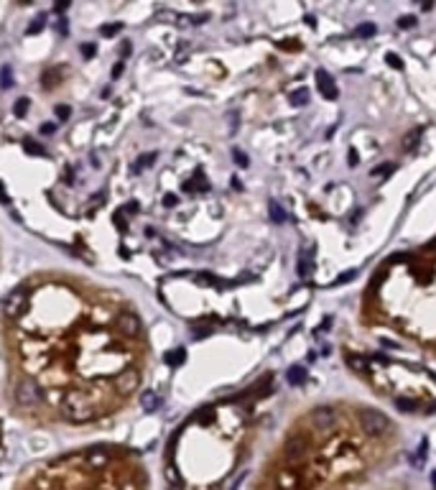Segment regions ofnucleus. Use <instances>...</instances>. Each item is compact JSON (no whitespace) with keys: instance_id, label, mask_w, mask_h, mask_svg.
<instances>
[{"instance_id":"1","label":"nucleus","mask_w":436,"mask_h":490,"mask_svg":"<svg viewBox=\"0 0 436 490\" xmlns=\"http://www.w3.org/2000/svg\"><path fill=\"white\" fill-rule=\"evenodd\" d=\"M61 414H64L69 421H74V424H82V421L95 419V406H92V401H90L85 393L71 391V393H66V398H64Z\"/></svg>"},{"instance_id":"2","label":"nucleus","mask_w":436,"mask_h":490,"mask_svg":"<svg viewBox=\"0 0 436 490\" xmlns=\"http://www.w3.org/2000/svg\"><path fill=\"white\" fill-rule=\"evenodd\" d=\"M360 426L368 437H385L390 432V419L380 411H375V408H360Z\"/></svg>"},{"instance_id":"3","label":"nucleus","mask_w":436,"mask_h":490,"mask_svg":"<svg viewBox=\"0 0 436 490\" xmlns=\"http://www.w3.org/2000/svg\"><path fill=\"white\" fill-rule=\"evenodd\" d=\"M16 403L18 406H23V408H28V406H36L38 403V386L33 383V381H21L18 386H16Z\"/></svg>"},{"instance_id":"4","label":"nucleus","mask_w":436,"mask_h":490,"mask_svg":"<svg viewBox=\"0 0 436 490\" xmlns=\"http://www.w3.org/2000/svg\"><path fill=\"white\" fill-rule=\"evenodd\" d=\"M117 330H120V335H125V337H138L143 332V322L135 312H123L120 317H117Z\"/></svg>"},{"instance_id":"5","label":"nucleus","mask_w":436,"mask_h":490,"mask_svg":"<svg viewBox=\"0 0 436 490\" xmlns=\"http://www.w3.org/2000/svg\"><path fill=\"white\" fill-rule=\"evenodd\" d=\"M26 307H28V299H26V291H23V289L11 291V294L6 296V301H3V312H6L8 317H21V314L26 312Z\"/></svg>"},{"instance_id":"6","label":"nucleus","mask_w":436,"mask_h":490,"mask_svg":"<svg viewBox=\"0 0 436 490\" xmlns=\"http://www.w3.org/2000/svg\"><path fill=\"white\" fill-rule=\"evenodd\" d=\"M311 421H314V426L316 429H332L334 424H337V414H334V408H329V406H319V408H314L311 411Z\"/></svg>"},{"instance_id":"7","label":"nucleus","mask_w":436,"mask_h":490,"mask_svg":"<svg viewBox=\"0 0 436 490\" xmlns=\"http://www.w3.org/2000/svg\"><path fill=\"white\" fill-rule=\"evenodd\" d=\"M115 386H117V391H123V393L135 391V388L140 386V376H138V371H133V368H125L123 373H117V376H115Z\"/></svg>"},{"instance_id":"8","label":"nucleus","mask_w":436,"mask_h":490,"mask_svg":"<svg viewBox=\"0 0 436 490\" xmlns=\"http://www.w3.org/2000/svg\"><path fill=\"white\" fill-rule=\"evenodd\" d=\"M309 449V439L304 434H294L288 442H286V457L294 462V460H301Z\"/></svg>"},{"instance_id":"9","label":"nucleus","mask_w":436,"mask_h":490,"mask_svg":"<svg viewBox=\"0 0 436 490\" xmlns=\"http://www.w3.org/2000/svg\"><path fill=\"white\" fill-rule=\"evenodd\" d=\"M316 87H319V92L327 97V100H337V85H334V79L329 77V72L327 69H316Z\"/></svg>"},{"instance_id":"10","label":"nucleus","mask_w":436,"mask_h":490,"mask_svg":"<svg viewBox=\"0 0 436 490\" xmlns=\"http://www.w3.org/2000/svg\"><path fill=\"white\" fill-rule=\"evenodd\" d=\"M164 477H166V490H181L184 487V480L179 477V470L174 467V462H169L164 467Z\"/></svg>"},{"instance_id":"11","label":"nucleus","mask_w":436,"mask_h":490,"mask_svg":"<svg viewBox=\"0 0 436 490\" xmlns=\"http://www.w3.org/2000/svg\"><path fill=\"white\" fill-rule=\"evenodd\" d=\"M107 460H110V452H107V449H102V447H95V449H90V452H87V465L90 467H105Z\"/></svg>"},{"instance_id":"12","label":"nucleus","mask_w":436,"mask_h":490,"mask_svg":"<svg viewBox=\"0 0 436 490\" xmlns=\"http://www.w3.org/2000/svg\"><path fill=\"white\" fill-rule=\"evenodd\" d=\"M278 487H281V490H299V477H296L294 472L286 470V472L278 475Z\"/></svg>"},{"instance_id":"13","label":"nucleus","mask_w":436,"mask_h":490,"mask_svg":"<svg viewBox=\"0 0 436 490\" xmlns=\"http://www.w3.org/2000/svg\"><path fill=\"white\" fill-rule=\"evenodd\" d=\"M286 378H288V383H291V386H301V383L306 381V368H301V365H294L291 371L286 373Z\"/></svg>"},{"instance_id":"14","label":"nucleus","mask_w":436,"mask_h":490,"mask_svg":"<svg viewBox=\"0 0 436 490\" xmlns=\"http://www.w3.org/2000/svg\"><path fill=\"white\" fill-rule=\"evenodd\" d=\"M268 215H270V220L275 222V225H281V222H286V210L281 207L278 202H270L268 204Z\"/></svg>"},{"instance_id":"15","label":"nucleus","mask_w":436,"mask_h":490,"mask_svg":"<svg viewBox=\"0 0 436 490\" xmlns=\"http://www.w3.org/2000/svg\"><path fill=\"white\" fill-rule=\"evenodd\" d=\"M140 406L146 408V411H156V406H158V396H156L153 391H143V393H140Z\"/></svg>"},{"instance_id":"16","label":"nucleus","mask_w":436,"mask_h":490,"mask_svg":"<svg viewBox=\"0 0 436 490\" xmlns=\"http://www.w3.org/2000/svg\"><path fill=\"white\" fill-rule=\"evenodd\" d=\"M0 87H3V90H11L13 87V69H11V64L0 67Z\"/></svg>"},{"instance_id":"17","label":"nucleus","mask_w":436,"mask_h":490,"mask_svg":"<svg viewBox=\"0 0 436 490\" xmlns=\"http://www.w3.org/2000/svg\"><path fill=\"white\" fill-rule=\"evenodd\" d=\"M23 151L28 153V156H46V148L41 146V143H36V141H23Z\"/></svg>"},{"instance_id":"18","label":"nucleus","mask_w":436,"mask_h":490,"mask_svg":"<svg viewBox=\"0 0 436 490\" xmlns=\"http://www.w3.org/2000/svg\"><path fill=\"white\" fill-rule=\"evenodd\" d=\"M395 408H401L406 414H413V411H418V403L413 398H395Z\"/></svg>"},{"instance_id":"19","label":"nucleus","mask_w":436,"mask_h":490,"mask_svg":"<svg viewBox=\"0 0 436 490\" xmlns=\"http://www.w3.org/2000/svg\"><path fill=\"white\" fill-rule=\"evenodd\" d=\"M184 360H186V352H184V347H179V350H174V352H169L166 355V362L169 365H184Z\"/></svg>"},{"instance_id":"20","label":"nucleus","mask_w":436,"mask_h":490,"mask_svg":"<svg viewBox=\"0 0 436 490\" xmlns=\"http://www.w3.org/2000/svg\"><path fill=\"white\" fill-rule=\"evenodd\" d=\"M199 424H212L214 421V408H209V406H204L202 411H196V416H194Z\"/></svg>"},{"instance_id":"21","label":"nucleus","mask_w":436,"mask_h":490,"mask_svg":"<svg viewBox=\"0 0 436 490\" xmlns=\"http://www.w3.org/2000/svg\"><path fill=\"white\" fill-rule=\"evenodd\" d=\"M291 102L299 105V107L306 105V102H309V90H306V87H299L296 92H291Z\"/></svg>"},{"instance_id":"22","label":"nucleus","mask_w":436,"mask_h":490,"mask_svg":"<svg viewBox=\"0 0 436 490\" xmlns=\"http://www.w3.org/2000/svg\"><path fill=\"white\" fill-rule=\"evenodd\" d=\"M418 138H421V128L411 131V133L403 138V148H406V151H413V148H416V143H418Z\"/></svg>"},{"instance_id":"23","label":"nucleus","mask_w":436,"mask_h":490,"mask_svg":"<svg viewBox=\"0 0 436 490\" xmlns=\"http://www.w3.org/2000/svg\"><path fill=\"white\" fill-rule=\"evenodd\" d=\"M120 31H123V23H120V21H117V23H107V26H102V28H100V33H102V36H107V38L117 36Z\"/></svg>"},{"instance_id":"24","label":"nucleus","mask_w":436,"mask_h":490,"mask_svg":"<svg viewBox=\"0 0 436 490\" xmlns=\"http://www.w3.org/2000/svg\"><path fill=\"white\" fill-rule=\"evenodd\" d=\"M378 33V26L375 23H360L357 26V36L360 38H370V36H375Z\"/></svg>"},{"instance_id":"25","label":"nucleus","mask_w":436,"mask_h":490,"mask_svg":"<svg viewBox=\"0 0 436 490\" xmlns=\"http://www.w3.org/2000/svg\"><path fill=\"white\" fill-rule=\"evenodd\" d=\"M44 28H46V18H44V16H38V18H36V21L26 28V33H28V36H33V33H41Z\"/></svg>"},{"instance_id":"26","label":"nucleus","mask_w":436,"mask_h":490,"mask_svg":"<svg viewBox=\"0 0 436 490\" xmlns=\"http://www.w3.org/2000/svg\"><path fill=\"white\" fill-rule=\"evenodd\" d=\"M153 161H156V153H153V151L143 153V156L138 158V163H135V171H140V169H148V166H151Z\"/></svg>"},{"instance_id":"27","label":"nucleus","mask_w":436,"mask_h":490,"mask_svg":"<svg viewBox=\"0 0 436 490\" xmlns=\"http://www.w3.org/2000/svg\"><path fill=\"white\" fill-rule=\"evenodd\" d=\"M385 62H388V67H393V69H403V59L398 56V54H385Z\"/></svg>"},{"instance_id":"28","label":"nucleus","mask_w":436,"mask_h":490,"mask_svg":"<svg viewBox=\"0 0 436 490\" xmlns=\"http://www.w3.org/2000/svg\"><path fill=\"white\" fill-rule=\"evenodd\" d=\"M13 112H16L18 117H23V115L28 112V100H26V97H21V100L13 105Z\"/></svg>"},{"instance_id":"29","label":"nucleus","mask_w":436,"mask_h":490,"mask_svg":"<svg viewBox=\"0 0 436 490\" xmlns=\"http://www.w3.org/2000/svg\"><path fill=\"white\" fill-rule=\"evenodd\" d=\"M416 26V16H401L398 18V28H413Z\"/></svg>"},{"instance_id":"30","label":"nucleus","mask_w":436,"mask_h":490,"mask_svg":"<svg viewBox=\"0 0 436 490\" xmlns=\"http://www.w3.org/2000/svg\"><path fill=\"white\" fill-rule=\"evenodd\" d=\"M54 112H56V117H59V120H66V117L71 115V107H69V105H56V110H54Z\"/></svg>"},{"instance_id":"31","label":"nucleus","mask_w":436,"mask_h":490,"mask_svg":"<svg viewBox=\"0 0 436 490\" xmlns=\"http://www.w3.org/2000/svg\"><path fill=\"white\" fill-rule=\"evenodd\" d=\"M393 169H395L393 163H385V166H378V169H373V176H388Z\"/></svg>"},{"instance_id":"32","label":"nucleus","mask_w":436,"mask_h":490,"mask_svg":"<svg viewBox=\"0 0 436 490\" xmlns=\"http://www.w3.org/2000/svg\"><path fill=\"white\" fill-rule=\"evenodd\" d=\"M354 276H357V273H354V271H347V273H342L337 281H332V286H342V283H347V281H352Z\"/></svg>"},{"instance_id":"33","label":"nucleus","mask_w":436,"mask_h":490,"mask_svg":"<svg viewBox=\"0 0 436 490\" xmlns=\"http://www.w3.org/2000/svg\"><path fill=\"white\" fill-rule=\"evenodd\" d=\"M232 158L237 161V166H248V156H245L243 151H237V148H235V151H232Z\"/></svg>"},{"instance_id":"34","label":"nucleus","mask_w":436,"mask_h":490,"mask_svg":"<svg viewBox=\"0 0 436 490\" xmlns=\"http://www.w3.org/2000/svg\"><path fill=\"white\" fill-rule=\"evenodd\" d=\"M69 6H71V0H54V11L56 13H64Z\"/></svg>"},{"instance_id":"35","label":"nucleus","mask_w":436,"mask_h":490,"mask_svg":"<svg viewBox=\"0 0 436 490\" xmlns=\"http://www.w3.org/2000/svg\"><path fill=\"white\" fill-rule=\"evenodd\" d=\"M309 273V261H306V253H301V263H299V276H306Z\"/></svg>"},{"instance_id":"36","label":"nucleus","mask_w":436,"mask_h":490,"mask_svg":"<svg viewBox=\"0 0 436 490\" xmlns=\"http://www.w3.org/2000/svg\"><path fill=\"white\" fill-rule=\"evenodd\" d=\"M125 72V62H117L115 67H112V79H117V77H120Z\"/></svg>"},{"instance_id":"37","label":"nucleus","mask_w":436,"mask_h":490,"mask_svg":"<svg viewBox=\"0 0 436 490\" xmlns=\"http://www.w3.org/2000/svg\"><path fill=\"white\" fill-rule=\"evenodd\" d=\"M54 131H56L54 122H44V126H41V136H51Z\"/></svg>"},{"instance_id":"38","label":"nucleus","mask_w":436,"mask_h":490,"mask_svg":"<svg viewBox=\"0 0 436 490\" xmlns=\"http://www.w3.org/2000/svg\"><path fill=\"white\" fill-rule=\"evenodd\" d=\"M82 54H85L87 59H92V56H95V46H92V44H85V46H82Z\"/></svg>"},{"instance_id":"39","label":"nucleus","mask_w":436,"mask_h":490,"mask_svg":"<svg viewBox=\"0 0 436 490\" xmlns=\"http://www.w3.org/2000/svg\"><path fill=\"white\" fill-rule=\"evenodd\" d=\"M164 204H166V207H174V204H176V194H166L164 197Z\"/></svg>"},{"instance_id":"40","label":"nucleus","mask_w":436,"mask_h":490,"mask_svg":"<svg viewBox=\"0 0 436 490\" xmlns=\"http://www.w3.org/2000/svg\"><path fill=\"white\" fill-rule=\"evenodd\" d=\"M349 166H357V153L349 151Z\"/></svg>"},{"instance_id":"41","label":"nucleus","mask_w":436,"mask_h":490,"mask_svg":"<svg viewBox=\"0 0 436 490\" xmlns=\"http://www.w3.org/2000/svg\"><path fill=\"white\" fill-rule=\"evenodd\" d=\"M59 31H61V33H66V31H69V26H66V18H61V21H59Z\"/></svg>"},{"instance_id":"42","label":"nucleus","mask_w":436,"mask_h":490,"mask_svg":"<svg viewBox=\"0 0 436 490\" xmlns=\"http://www.w3.org/2000/svg\"><path fill=\"white\" fill-rule=\"evenodd\" d=\"M128 54H130V44H123V49H120V56H123V59H125V56H128Z\"/></svg>"},{"instance_id":"43","label":"nucleus","mask_w":436,"mask_h":490,"mask_svg":"<svg viewBox=\"0 0 436 490\" xmlns=\"http://www.w3.org/2000/svg\"><path fill=\"white\" fill-rule=\"evenodd\" d=\"M428 411H431V414H436V401L431 403V408H428Z\"/></svg>"},{"instance_id":"44","label":"nucleus","mask_w":436,"mask_h":490,"mask_svg":"<svg viewBox=\"0 0 436 490\" xmlns=\"http://www.w3.org/2000/svg\"><path fill=\"white\" fill-rule=\"evenodd\" d=\"M431 482H433V487H436V472H431Z\"/></svg>"}]
</instances>
